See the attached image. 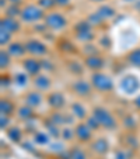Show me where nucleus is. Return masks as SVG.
I'll return each instance as SVG.
<instances>
[{
	"label": "nucleus",
	"instance_id": "f257e3e1",
	"mask_svg": "<svg viewBox=\"0 0 140 159\" xmlns=\"http://www.w3.org/2000/svg\"><path fill=\"white\" fill-rule=\"evenodd\" d=\"M45 16H46L45 10L41 9L36 3H27L23 6L20 20L23 24H35L39 21H44Z\"/></svg>",
	"mask_w": 140,
	"mask_h": 159
},
{
	"label": "nucleus",
	"instance_id": "f03ea898",
	"mask_svg": "<svg viewBox=\"0 0 140 159\" xmlns=\"http://www.w3.org/2000/svg\"><path fill=\"white\" fill-rule=\"evenodd\" d=\"M90 82H91L92 87L98 93H109L115 87V82L109 75H107L102 70L98 72H92L90 76Z\"/></svg>",
	"mask_w": 140,
	"mask_h": 159
},
{
	"label": "nucleus",
	"instance_id": "7ed1b4c3",
	"mask_svg": "<svg viewBox=\"0 0 140 159\" xmlns=\"http://www.w3.org/2000/svg\"><path fill=\"white\" fill-rule=\"evenodd\" d=\"M118 87H119L121 93H123L128 97L140 94V79L133 73H126L121 78Z\"/></svg>",
	"mask_w": 140,
	"mask_h": 159
},
{
	"label": "nucleus",
	"instance_id": "20e7f679",
	"mask_svg": "<svg viewBox=\"0 0 140 159\" xmlns=\"http://www.w3.org/2000/svg\"><path fill=\"white\" fill-rule=\"evenodd\" d=\"M91 114L95 116V118L100 121L101 128L107 129V131H113L118 128V121L113 117V114L111 113L108 108L105 107H94L91 111Z\"/></svg>",
	"mask_w": 140,
	"mask_h": 159
},
{
	"label": "nucleus",
	"instance_id": "39448f33",
	"mask_svg": "<svg viewBox=\"0 0 140 159\" xmlns=\"http://www.w3.org/2000/svg\"><path fill=\"white\" fill-rule=\"evenodd\" d=\"M44 23L46 24L48 30L51 31H62L67 27V18L65 17V14L59 11H48L44 18Z\"/></svg>",
	"mask_w": 140,
	"mask_h": 159
},
{
	"label": "nucleus",
	"instance_id": "423d86ee",
	"mask_svg": "<svg viewBox=\"0 0 140 159\" xmlns=\"http://www.w3.org/2000/svg\"><path fill=\"white\" fill-rule=\"evenodd\" d=\"M25 44V49H27V55L30 57H35V58H44L49 54V48L48 45L45 44L44 41L36 38H30L24 42Z\"/></svg>",
	"mask_w": 140,
	"mask_h": 159
},
{
	"label": "nucleus",
	"instance_id": "0eeeda50",
	"mask_svg": "<svg viewBox=\"0 0 140 159\" xmlns=\"http://www.w3.org/2000/svg\"><path fill=\"white\" fill-rule=\"evenodd\" d=\"M70 89H72V92L77 97L86 99V97L91 96L94 87H92L91 82L86 80V79H83V78H77L76 80L72 82V84H70Z\"/></svg>",
	"mask_w": 140,
	"mask_h": 159
},
{
	"label": "nucleus",
	"instance_id": "6e6552de",
	"mask_svg": "<svg viewBox=\"0 0 140 159\" xmlns=\"http://www.w3.org/2000/svg\"><path fill=\"white\" fill-rule=\"evenodd\" d=\"M21 65L24 68V72H27L30 76H36L42 72V63L39 58L27 57L21 61Z\"/></svg>",
	"mask_w": 140,
	"mask_h": 159
},
{
	"label": "nucleus",
	"instance_id": "1a4fd4ad",
	"mask_svg": "<svg viewBox=\"0 0 140 159\" xmlns=\"http://www.w3.org/2000/svg\"><path fill=\"white\" fill-rule=\"evenodd\" d=\"M83 62H84V66H86L87 69L91 70V72H98V70H102V68L105 66V59L100 54L87 55V57H84Z\"/></svg>",
	"mask_w": 140,
	"mask_h": 159
},
{
	"label": "nucleus",
	"instance_id": "9d476101",
	"mask_svg": "<svg viewBox=\"0 0 140 159\" xmlns=\"http://www.w3.org/2000/svg\"><path fill=\"white\" fill-rule=\"evenodd\" d=\"M46 103L52 110H62L66 107V97L62 92H51L46 94Z\"/></svg>",
	"mask_w": 140,
	"mask_h": 159
},
{
	"label": "nucleus",
	"instance_id": "9b49d317",
	"mask_svg": "<svg viewBox=\"0 0 140 159\" xmlns=\"http://www.w3.org/2000/svg\"><path fill=\"white\" fill-rule=\"evenodd\" d=\"M74 135L80 142H90L92 139V129L86 124V121H80L74 125Z\"/></svg>",
	"mask_w": 140,
	"mask_h": 159
},
{
	"label": "nucleus",
	"instance_id": "f8f14e48",
	"mask_svg": "<svg viewBox=\"0 0 140 159\" xmlns=\"http://www.w3.org/2000/svg\"><path fill=\"white\" fill-rule=\"evenodd\" d=\"M32 86L35 90H39L42 93H46L52 87V79L48 75H45V73H39V75L34 76Z\"/></svg>",
	"mask_w": 140,
	"mask_h": 159
},
{
	"label": "nucleus",
	"instance_id": "ddd939ff",
	"mask_svg": "<svg viewBox=\"0 0 140 159\" xmlns=\"http://www.w3.org/2000/svg\"><path fill=\"white\" fill-rule=\"evenodd\" d=\"M7 52L11 55V58L14 59H24V57L27 55V49H25V44L21 41H11L7 45Z\"/></svg>",
	"mask_w": 140,
	"mask_h": 159
},
{
	"label": "nucleus",
	"instance_id": "4468645a",
	"mask_svg": "<svg viewBox=\"0 0 140 159\" xmlns=\"http://www.w3.org/2000/svg\"><path fill=\"white\" fill-rule=\"evenodd\" d=\"M21 20L20 18H10L3 16L2 17V21H0V30H4V31H9L11 34H15L21 30Z\"/></svg>",
	"mask_w": 140,
	"mask_h": 159
},
{
	"label": "nucleus",
	"instance_id": "2eb2a0df",
	"mask_svg": "<svg viewBox=\"0 0 140 159\" xmlns=\"http://www.w3.org/2000/svg\"><path fill=\"white\" fill-rule=\"evenodd\" d=\"M24 103L35 110V108L41 107V104L44 103V94L39 90H30L24 96Z\"/></svg>",
	"mask_w": 140,
	"mask_h": 159
},
{
	"label": "nucleus",
	"instance_id": "dca6fc26",
	"mask_svg": "<svg viewBox=\"0 0 140 159\" xmlns=\"http://www.w3.org/2000/svg\"><path fill=\"white\" fill-rule=\"evenodd\" d=\"M90 148H91V151L95 153V155L104 156L109 152V142H108V139L104 138V137H98V138H95L91 142V147Z\"/></svg>",
	"mask_w": 140,
	"mask_h": 159
},
{
	"label": "nucleus",
	"instance_id": "f3484780",
	"mask_svg": "<svg viewBox=\"0 0 140 159\" xmlns=\"http://www.w3.org/2000/svg\"><path fill=\"white\" fill-rule=\"evenodd\" d=\"M70 113H72L76 117V120H78V121H84L90 116L88 111H87V107L81 102H73L72 104H70Z\"/></svg>",
	"mask_w": 140,
	"mask_h": 159
},
{
	"label": "nucleus",
	"instance_id": "a211bd4d",
	"mask_svg": "<svg viewBox=\"0 0 140 159\" xmlns=\"http://www.w3.org/2000/svg\"><path fill=\"white\" fill-rule=\"evenodd\" d=\"M15 116H17V118L21 120V121H28V120H31V118L35 117V113H34L32 107H30V106H27L24 103L23 106H18L17 107Z\"/></svg>",
	"mask_w": 140,
	"mask_h": 159
},
{
	"label": "nucleus",
	"instance_id": "6ab92c4d",
	"mask_svg": "<svg viewBox=\"0 0 140 159\" xmlns=\"http://www.w3.org/2000/svg\"><path fill=\"white\" fill-rule=\"evenodd\" d=\"M97 13H98L100 16H101L102 18H104L105 21L107 20H111V18H113L116 16V10L113 9L112 6H109V4H107V3H102V4H100L98 6V9L95 10Z\"/></svg>",
	"mask_w": 140,
	"mask_h": 159
},
{
	"label": "nucleus",
	"instance_id": "aec40b11",
	"mask_svg": "<svg viewBox=\"0 0 140 159\" xmlns=\"http://www.w3.org/2000/svg\"><path fill=\"white\" fill-rule=\"evenodd\" d=\"M15 111H17L15 104L10 99H4L3 97L0 100V113H2V116H13Z\"/></svg>",
	"mask_w": 140,
	"mask_h": 159
},
{
	"label": "nucleus",
	"instance_id": "412c9836",
	"mask_svg": "<svg viewBox=\"0 0 140 159\" xmlns=\"http://www.w3.org/2000/svg\"><path fill=\"white\" fill-rule=\"evenodd\" d=\"M126 62H128L129 65L140 69V47L133 48L132 51H129L128 54H126Z\"/></svg>",
	"mask_w": 140,
	"mask_h": 159
},
{
	"label": "nucleus",
	"instance_id": "4be33fe9",
	"mask_svg": "<svg viewBox=\"0 0 140 159\" xmlns=\"http://www.w3.org/2000/svg\"><path fill=\"white\" fill-rule=\"evenodd\" d=\"M67 69L69 72L72 73V75L74 76H78L80 78L81 75L84 73V62H78V61H69L67 62Z\"/></svg>",
	"mask_w": 140,
	"mask_h": 159
},
{
	"label": "nucleus",
	"instance_id": "5701e85b",
	"mask_svg": "<svg viewBox=\"0 0 140 159\" xmlns=\"http://www.w3.org/2000/svg\"><path fill=\"white\" fill-rule=\"evenodd\" d=\"M6 132H7V137H9L13 142H15V144L21 142V139H23V129L17 125H10L9 128L6 129Z\"/></svg>",
	"mask_w": 140,
	"mask_h": 159
},
{
	"label": "nucleus",
	"instance_id": "b1692460",
	"mask_svg": "<svg viewBox=\"0 0 140 159\" xmlns=\"http://www.w3.org/2000/svg\"><path fill=\"white\" fill-rule=\"evenodd\" d=\"M45 128H46V132L51 135V138L59 139L60 138V132H62V127L53 124L52 121H45Z\"/></svg>",
	"mask_w": 140,
	"mask_h": 159
},
{
	"label": "nucleus",
	"instance_id": "393cba45",
	"mask_svg": "<svg viewBox=\"0 0 140 159\" xmlns=\"http://www.w3.org/2000/svg\"><path fill=\"white\" fill-rule=\"evenodd\" d=\"M73 31H74V35L76 34H83L87 33V31H92V25L88 23V20H78L74 25H73Z\"/></svg>",
	"mask_w": 140,
	"mask_h": 159
},
{
	"label": "nucleus",
	"instance_id": "a878e982",
	"mask_svg": "<svg viewBox=\"0 0 140 159\" xmlns=\"http://www.w3.org/2000/svg\"><path fill=\"white\" fill-rule=\"evenodd\" d=\"M13 82L17 84L18 87H27L28 83H30V75L27 72H18L15 73V76L13 78Z\"/></svg>",
	"mask_w": 140,
	"mask_h": 159
},
{
	"label": "nucleus",
	"instance_id": "bb28decb",
	"mask_svg": "<svg viewBox=\"0 0 140 159\" xmlns=\"http://www.w3.org/2000/svg\"><path fill=\"white\" fill-rule=\"evenodd\" d=\"M34 142L36 145H49L51 144V135L44 131H36L34 134Z\"/></svg>",
	"mask_w": 140,
	"mask_h": 159
},
{
	"label": "nucleus",
	"instance_id": "cd10ccee",
	"mask_svg": "<svg viewBox=\"0 0 140 159\" xmlns=\"http://www.w3.org/2000/svg\"><path fill=\"white\" fill-rule=\"evenodd\" d=\"M21 10H23V7L18 6V4H9V6L4 9V16L10 17V18H20Z\"/></svg>",
	"mask_w": 140,
	"mask_h": 159
},
{
	"label": "nucleus",
	"instance_id": "c85d7f7f",
	"mask_svg": "<svg viewBox=\"0 0 140 159\" xmlns=\"http://www.w3.org/2000/svg\"><path fill=\"white\" fill-rule=\"evenodd\" d=\"M11 55L7 52V49H2V52H0V68H2V70H6L7 68L10 66V63H11Z\"/></svg>",
	"mask_w": 140,
	"mask_h": 159
},
{
	"label": "nucleus",
	"instance_id": "c756f323",
	"mask_svg": "<svg viewBox=\"0 0 140 159\" xmlns=\"http://www.w3.org/2000/svg\"><path fill=\"white\" fill-rule=\"evenodd\" d=\"M122 125L125 129H128V131H133V129L137 128V121L136 118L133 117V116H125L122 120Z\"/></svg>",
	"mask_w": 140,
	"mask_h": 159
},
{
	"label": "nucleus",
	"instance_id": "7c9ffc66",
	"mask_svg": "<svg viewBox=\"0 0 140 159\" xmlns=\"http://www.w3.org/2000/svg\"><path fill=\"white\" fill-rule=\"evenodd\" d=\"M60 138L65 142H70L73 138H76L74 135V128H72L70 125H66L62 128V132H60Z\"/></svg>",
	"mask_w": 140,
	"mask_h": 159
},
{
	"label": "nucleus",
	"instance_id": "2f4dec72",
	"mask_svg": "<svg viewBox=\"0 0 140 159\" xmlns=\"http://www.w3.org/2000/svg\"><path fill=\"white\" fill-rule=\"evenodd\" d=\"M87 20H88V23L92 25V27H100V25H102V23L105 21L97 11L90 13V14L87 16Z\"/></svg>",
	"mask_w": 140,
	"mask_h": 159
},
{
	"label": "nucleus",
	"instance_id": "473e14b6",
	"mask_svg": "<svg viewBox=\"0 0 140 159\" xmlns=\"http://www.w3.org/2000/svg\"><path fill=\"white\" fill-rule=\"evenodd\" d=\"M74 38L77 41L83 42V44H88V42H92L95 39V34H94V31H87V33H83V34H76Z\"/></svg>",
	"mask_w": 140,
	"mask_h": 159
},
{
	"label": "nucleus",
	"instance_id": "72a5a7b5",
	"mask_svg": "<svg viewBox=\"0 0 140 159\" xmlns=\"http://www.w3.org/2000/svg\"><path fill=\"white\" fill-rule=\"evenodd\" d=\"M69 158L70 159H87V155L80 147H73L69 152Z\"/></svg>",
	"mask_w": 140,
	"mask_h": 159
},
{
	"label": "nucleus",
	"instance_id": "f704fd0d",
	"mask_svg": "<svg viewBox=\"0 0 140 159\" xmlns=\"http://www.w3.org/2000/svg\"><path fill=\"white\" fill-rule=\"evenodd\" d=\"M84 121H86V124L92 129V131H97V129L101 128V124H100V121L97 120L95 116H94V114H90Z\"/></svg>",
	"mask_w": 140,
	"mask_h": 159
},
{
	"label": "nucleus",
	"instance_id": "c9c22d12",
	"mask_svg": "<svg viewBox=\"0 0 140 159\" xmlns=\"http://www.w3.org/2000/svg\"><path fill=\"white\" fill-rule=\"evenodd\" d=\"M36 4H38L41 9H44L45 11L53 10L55 7H56V2H55V0H36Z\"/></svg>",
	"mask_w": 140,
	"mask_h": 159
},
{
	"label": "nucleus",
	"instance_id": "e433bc0d",
	"mask_svg": "<svg viewBox=\"0 0 140 159\" xmlns=\"http://www.w3.org/2000/svg\"><path fill=\"white\" fill-rule=\"evenodd\" d=\"M11 39H13L11 33L4 31V30H0V45H2V47H7V45L11 42Z\"/></svg>",
	"mask_w": 140,
	"mask_h": 159
},
{
	"label": "nucleus",
	"instance_id": "4c0bfd02",
	"mask_svg": "<svg viewBox=\"0 0 140 159\" xmlns=\"http://www.w3.org/2000/svg\"><path fill=\"white\" fill-rule=\"evenodd\" d=\"M59 49L62 52H73L74 51V45L72 44L70 41H67V39H62V41L59 42Z\"/></svg>",
	"mask_w": 140,
	"mask_h": 159
},
{
	"label": "nucleus",
	"instance_id": "58836bf2",
	"mask_svg": "<svg viewBox=\"0 0 140 159\" xmlns=\"http://www.w3.org/2000/svg\"><path fill=\"white\" fill-rule=\"evenodd\" d=\"M83 52H84V57H87V55H94V54H98V49H97V47L92 42H88V44H84L83 47Z\"/></svg>",
	"mask_w": 140,
	"mask_h": 159
},
{
	"label": "nucleus",
	"instance_id": "ea45409f",
	"mask_svg": "<svg viewBox=\"0 0 140 159\" xmlns=\"http://www.w3.org/2000/svg\"><path fill=\"white\" fill-rule=\"evenodd\" d=\"M49 149L52 151V152L57 153V155H60V153L63 152V149H65V145H63V142H59V141H55L49 144Z\"/></svg>",
	"mask_w": 140,
	"mask_h": 159
},
{
	"label": "nucleus",
	"instance_id": "a19ab883",
	"mask_svg": "<svg viewBox=\"0 0 140 159\" xmlns=\"http://www.w3.org/2000/svg\"><path fill=\"white\" fill-rule=\"evenodd\" d=\"M126 141H128L129 149H134V148H137V144H139V141H137L136 135H133V134H128V135H126Z\"/></svg>",
	"mask_w": 140,
	"mask_h": 159
},
{
	"label": "nucleus",
	"instance_id": "79ce46f5",
	"mask_svg": "<svg viewBox=\"0 0 140 159\" xmlns=\"http://www.w3.org/2000/svg\"><path fill=\"white\" fill-rule=\"evenodd\" d=\"M41 63H42V70H48V72H52L55 69L53 63L48 59V58H41Z\"/></svg>",
	"mask_w": 140,
	"mask_h": 159
},
{
	"label": "nucleus",
	"instance_id": "37998d69",
	"mask_svg": "<svg viewBox=\"0 0 140 159\" xmlns=\"http://www.w3.org/2000/svg\"><path fill=\"white\" fill-rule=\"evenodd\" d=\"M10 116H2L0 117V128L2 129H7L10 127Z\"/></svg>",
	"mask_w": 140,
	"mask_h": 159
},
{
	"label": "nucleus",
	"instance_id": "c03bdc74",
	"mask_svg": "<svg viewBox=\"0 0 140 159\" xmlns=\"http://www.w3.org/2000/svg\"><path fill=\"white\" fill-rule=\"evenodd\" d=\"M11 82H13V79L10 78L9 75H2V80H0V83H2V89L4 90V87H10V84H11Z\"/></svg>",
	"mask_w": 140,
	"mask_h": 159
},
{
	"label": "nucleus",
	"instance_id": "a18cd8bd",
	"mask_svg": "<svg viewBox=\"0 0 140 159\" xmlns=\"http://www.w3.org/2000/svg\"><path fill=\"white\" fill-rule=\"evenodd\" d=\"M98 45H101L102 48H109V47H111V39H109V37L102 35L101 38H100V41H98Z\"/></svg>",
	"mask_w": 140,
	"mask_h": 159
},
{
	"label": "nucleus",
	"instance_id": "49530a36",
	"mask_svg": "<svg viewBox=\"0 0 140 159\" xmlns=\"http://www.w3.org/2000/svg\"><path fill=\"white\" fill-rule=\"evenodd\" d=\"M115 159H129V152H125V151H122V149L116 151Z\"/></svg>",
	"mask_w": 140,
	"mask_h": 159
},
{
	"label": "nucleus",
	"instance_id": "de8ad7c7",
	"mask_svg": "<svg viewBox=\"0 0 140 159\" xmlns=\"http://www.w3.org/2000/svg\"><path fill=\"white\" fill-rule=\"evenodd\" d=\"M55 2H56V6L62 7V9H66L72 4V0H55Z\"/></svg>",
	"mask_w": 140,
	"mask_h": 159
},
{
	"label": "nucleus",
	"instance_id": "09e8293b",
	"mask_svg": "<svg viewBox=\"0 0 140 159\" xmlns=\"http://www.w3.org/2000/svg\"><path fill=\"white\" fill-rule=\"evenodd\" d=\"M34 144H35V142H34ZM34 144H31V142H23V148H24L25 151H30L31 153H35L36 148L34 147Z\"/></svg>",
	"mask_w": 140,
	"mask_h": 159
},
{
	"label": "nucleus",
	"instance_id": "8fccbe9b",
	"mask_svg": "<svg viewBox=\"0 0 140 159\" xmlns=\"http://www.w3.org/2000/svg\"><path fill=\"white\" fill-rule=\"evenodd\" d=\"M133 104H134V107H136L137 110H140V94H137V96H136V99H134Z\"/></svg>",
	"mask_w": 140,
	"mask_h": 159
},
{
	"label": "nucleus",
	"instance_id": "3c124183",
	"mask_svg": "<svg viewBox=\"0 0 140 159\" xmlns=\"http://www.w3.org/2000/svg\"><path fill=\"white\" fill-rule=\"evenodd\" d=\"M24 0H9V4H18V6H21Z\"/></svg>",
	"mask_w": 140,
	"mask_h": 159
},
{
	"label": "nucleus",
	"instance_id": "603ef678",
	"mask_svg": "<svg viewBox=\"0 0 140 159\" xmlns=\"http://www.w3.org/2000/svg\"><path fill=\"white\" fill-rule=\"evenodd\" d=\"M91 3H98V4H102V3H105V0H90Z\"/></svg>",
	"mask_w": 140,
	"mask_h": 159
}]
</instances>
